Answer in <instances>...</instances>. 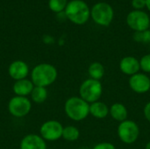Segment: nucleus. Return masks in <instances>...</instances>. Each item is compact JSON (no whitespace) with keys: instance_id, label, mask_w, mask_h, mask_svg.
<instances>
[{"instance_id":"obj_1","label":"nucleus","mask_w":150,"mask_h":149,"mask_svg":"<svg viewBox=\"0 0 150 149\" xmlns=\"http://www.w3.org/2000/svg\"><path fill=\"white\" fill-rule=\"evenodd\" d=\"M58 72L54 66L49 63L36 65L31 71V81L34 86L47 88L57 79Z\"/></svg>"},{"instance_id":"obj_2","label":"nucleus","mask_w":150,"mask_h":149,"mask_svg":"<svg viewBox=\"0 0 150 149\" xmlns=\"http://www.w3.org/2000/svg\"><path fill=\"white\" fill-rule=\"evenodd\" d=\"M66 18L76 25L85 24L91 17V10L83 0H71L64 11Z\"/></svg>"},{"instance_id":"obj_3","label":"nucleus","mask_w":150,"mask_h":149,"mask_svg":"<svg viewBox=\"0 0 150 149\" xmlns=\"http://www.w3.org/2000/svg\"><path fill=\"white\" fill-rule=\"evenodd\" d=\"M64 111L70 119L82 121L90 114V105L80 97H71L66 100Z\"/></svg>"},{"instance_id":"obj_4","label":"nucleus","mask_w":150,"mask_h":149,"mask_svg":"<svg viewBox=\"0 0 150 149\" xmlns=\"http://www.w3.org/2000/svg\"><path fill=\"white\" fill-rule=\"evenodd\" d=\"M103 93V86L100 81L91 78L86 79L79 88L80 97L89 104L99 101Z\"/></svg>"},{"instance_id":"obj_5","label":"nucleus","mask_w":150,"mask_h":149,"mask_svg":"<svg viewBox=\"0 0 150 149\" xmlns=\"http://www.w3.org/2000/svg\"><path fill=\"white\" fill-rule=\"evenodd\" d=\"M91 17L97 25L108 26L112 22L114 17L113 8L105 2L97 3L91 9Z\"/></svg>"},{"instance_id":"obj_6","label":"nucleus","mask_w":150,"mask_h":149,"mask_svg":"<svg viewBox=\"0 0 150 149\" xmlns=\"http://www.w3.org/2000/svg\"><path fill=\"white\" fill-rule=\"evenodd\" d=\"M140 135V128L138 125L133 121L127 119L120 123L118 126V136L125 144H134L136 142Z\"/></svg>"},{"instance_id":"obj_7","label":"nucleus","mask_w":150,"mask_h":149,"mask_svg":"<svg viewBox=\"0 0 150 149\" xmlns=\"http://www.w3.org/2000/svg\"><path fill=\"white\" fill-rule=\"evenodd\" d=\"M32 109V103L26 97L15 96L8 103V111L15 118H23L29 114Z\"/></svg>"},{"instance_id":"obj_8","label":"nucleus","mask_w":150,"mask_h":149,"mask_svg":"<svg viewBox=\"0 0 150 149\" xmlns=\"http://www.w3.org/2000/svg\"><path fill=\"white\" fill-rule=\"evenodd\" d=\"M127 25L134 32H142L149 29L150 18L143 11L134 10L127 16Z\"/></svg>"},{"instance_id":"obj_9","label":"nucleus","mask_w":150,"mask_h":149,"mask_svg":"<svg viewBox=\"0 0 150 149\" xmlns=\"http://www.w3.org/2000/svg\"><path fill=\"white\" fill-rule=\"evenodd\" d=\"M63 126L57 120H47L40 128V135L46 141H55L62 137Z\"/></svg>"},{"instance_id":"obj_10","label":"nucleus","mask_w":150,"mask_h":149,"mask_svg":"<svg viewBox=\"0 0 150 149\" xmlns=\"http://www.w3.org/2000/svg\"><path fill=\"white\" fill-rule=\"evenodd\" d=\"M131 90L137 94L147 93L150 90V78L143 73H137L129 78Z\"/></svg>"},{"instance_id":"obj_11","label":"nucleus","mask_w":150,"mask_h":149,"mask_svg":"<svg viewBox=\"0 0 150 149\" xmlns=\"http://www.w3.org/2000/svg\"><path fill=\"white\" fill-rule=\"evenodd\" d=\"M8 73L11 78H12L13 80H22L27 77L29 74V67L27 63L24 61H14L10 64L8 68Z\"/></svg>"},{"instance_id":"obj_12","label":"nucleus","mask_w":150,"mask_h":149,"mask_svg":"<svg viewBox=\"0 0 150 149\" xmlns=\"http://www.w3.org/2000/svg\"><path fill=\"white\" fill-rule=\"evenodd\" d=\"M19 149H47V143L40 135L30 133L21 140Z\"/></svg>"},{"instance_id":"obj_13","label":"nucleus","mask_w":150,"mask_h":149,"mask_svg":"<svg viewBox=\"0 0 150 149\" xmlns=\"http://www.w3.org/2000/svg\"><path fill=\"white\" fill-rule=\"evenodd\" d=\"M120 69L123 74L132 76L139 73L141 69L140 61L134 56H126L120 62Z\"/></svg>"},{"instance_id":"obj_14","label":"nucleus","mask_w":150,"mask_h":149,"mask_svg":"<svg viewBox=\"0 0 150 149\" xmlns=\"http://www.w3.org/2000/svg\"><path fill=\"white\" fill-rule=\"evenodd\" d=\"M33 88H34V84L31 80L27 78L15 81L12 86L14 94L18 97H27L28 95H31Z\"/></svg>"},{"instance_id":"obj_15","label":"nucleus","mask_w":150,"mask_h":149,"mask_svg":"<svg viewBox=\"0 0 150 149\" xmlns=\"http://www.w3.org/2000/svg\"><path fill=\"white\" fill-rule=\"evenodd\" d=\"M110 112V108L101 101H97L90 105V114L96 119H105L108 116Z\"/></svg>"},{"instance_id":"obj_16","label":"nucleus","mask_w":150,"mask_h":149,"mask_svg":"<svg viewBox=\"0 0 150 149\" xmlns=\"http://www.w3.org/2000/svg\"><path fill=\"white\" fill-rule=\"evenodd\" d=\"M109 114L112 116V118L121 123L125 120L127 119L128 117V111L127 109V107L121 104V103H115L113 105H112V106L110 107V112Z\"/></svg>"},{"instance_id":"obj_17","label":"nucleus","mask_w":150,"mask_h":149,"mask_svg":"<svg viewBox=\"0 0 150 149\" xmlns=\"http://www.w3.org/2000/svg\"><path fill=\"white\" fill-rule=\"evenodd\" d=\"M88 74L90 76V78L100 81L105 76V68L102 63L98 61H94L89 66Z\"/></svg>"},{"instance_id":"obj_18","label":"nucleus","mask_w":150,"mask_h":149,"mask_svg":"<svg viewBox=\"0 0 150 149\" xmlns=\"http://www.w3.org/2000/svg\"><path fill=\"white\" fill-rule=\"evenodd\" d=\"M31 98L32 100L36 103V104H41L45 102L47 98L48 93L47 90V88L44 87H39V86H34L32 93H31Z\"/></svg>"},{"instance_id":"obj_19","label":"nucleus","mask_w":150,"mask_h":149,"mask_svg":"<svg viewBox=\"0 0 150 149\" xmlns=\"http://www.w3.org/2000/svg\"><path fill=\"white\" fill-rule=\"evenodd\" d=\"M80 137V131L74 126H67L63 127L62 137L65 141L69 142H74L77 141Z\"/></svg>"},{"instance_id":"obj_20","label":"nucleus","mask_w":150,"mask_h":149,"mask_svg":"<svg viewBox=\"0 0 150 149\" xmlns=\"http://www.w3.org/2000/svg\"><path fill=\"white\" fill-rule=\"evenodd\" d=\"M68 0H49L48 6L51 11L56 13H60L66 9Z\"/></svg>"},{"instance_id":"obj_21","label":"nucleus","mask_w":150,"mask_h":149,"mask_svg":"<svg viewBox=\"0 0 150 149\" xmlns=\"http://www.w3.org/2000/svg\"><path fill=\"white\" fill-rule=\"evenodd\" d=\"M134 40L140 43H150V30H145L142 32H134Z\"/></svg>"},{"instance_id":"obj_22","label":"nucleus","mask_w":150,"mask_h":149,"mask_svg":"<svg viewBox=\"0 0 150 149\" xmlns=\"http://www.w3.org/2000/svg\"><path fill=\"white\" fill-rule=\"evenodd\" d=\"M140 67L145 73H150V54L142 57L140 60Z\"/></svg>"},{"instance_id":"obj_23","label":"nucleus","mask_w":150,"mask_h":149,"mask_svg":"<svg viewBox=\"0 0 150 149\" xmlns=\"http://www.w3.org/2000/svg\"><path fill=\"white\" fill-rule=\"evenodd\" d=\"M132 6L134 10L142 11L146 7V0H132Z\"/></svg>"},{"instance_id":"obj_24","label":"nucleus","mask_w":150,"mask_h":149,"mask_svg":"<svg viewBox=\"0 0 150 149\" xmlns=\"http://www.w3.org/2000/svg\"><path fill=\"white\" fill-rule=\"evenodd\" d=\"M92 149H116L115 146L110 142H100L94 146Z\"/></svg>"},{"instance_id":"obj_25","label":"nucleus","mask_w":150,"mask_h":149,"mask_svg":"<svg viewBox=\"0 0 150 149\" xmlns=\"http://www.w3.org/2000/svg\"><path fill=\"white\" fill-rule=\"evenodd\" d=\"M143 112H144V116H145L146 119L150 123V102H149L145 105L144 110H143Z\"/></svg>"},{"instance_id":"obj_26","label":"nucleus","mask_w":150,"mask_h":149,"mask_svg":"<svg viewBox=\"0 0 150 149\" xmlns=\"http://www.w3.org/2000/svg\"><path fill=\"white\" fill-rule=\"evenodd\" d=\"M146 7L150 11V0H146Z\"/></svg>"},{"instance_id":"obj_27","label":"nucleus","mask_w":150,"mask_h":149,"mask_svg":"<svg viewBox=\"0 0 150 149\" xmlns=\"http://www.w3.org/2000/svg\"><path fill=\"white\" fill-rule=\"evenodd\" d=\"M145 149H150V141H149V142H148V143L146 144Z\"/></svg>"},{"instance_id":"obj_28","label":"nucleus","mask_w":150,"mask_h":149,"mask_svg":"<svg viewBox=\"0 0 150 149\" xmlns=\"http://www.w3.org/2000/svg\"><path fill=\"white\" fill-rule=\"evenodd\" d=\"M149 30H150V25H149Z\"/></svg>"}]
</instances>
